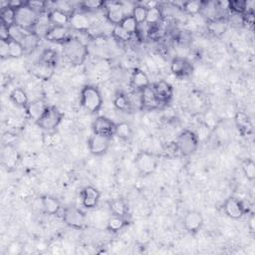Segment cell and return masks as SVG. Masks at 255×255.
Returning <instances> with one entry per match:
<instances>
[{"instance_id": "6da1fadb", "label": "cell", "mask_w": 255, "mask_h": 255, "mask_svg": "<svg viewBox=\"0 0 255 255\" xmlns=\"http://www.w3.org/2000/svg\"><path fill=\"white\" fill-rule=\"evenodd\" d=\"M64 56L74 65H82L86 61L89 51L87 45L79 38L70 37L63 44Z\"/></svg>"}, {"instance_id": "7a4b0ae2", "label": "cell", "mask_w": 255, "mask_h": 255, "mask_svg": "<svg viewBox=\"0 0 255 255\" xmlns=\"http://www.w3.org/2000/svg\"><path fill=\"white\" fill-rule=\"evenodd\" d=\"M81 106L91 114H98L103 106V97L100 90L93 85H86L81 90Z\"/></svg>"}, {"instance_id": "3957f363", "label": "cell", "mask_w": 255, "mask_h": 255, "mask_svg": "<svg viewBox=\"0 0 255 255\" xmlns=\"http://www.w3.org/2000/svg\"><path fill=\"white\" fill-rule=\"evenodd\" d=\"M200 146L199 136L192 130L182 131L176 140V148L185 156L194 154Z\"/></svg>"}, {"instance_id": "277c9868", "label": "cell", "mask_w": 255, "mask_h": 255, "mask_svg": "<svg viewBox=\"0 0 255 255\" xmlns=\"http://www.w3.org/2000/svg\"><path fill=\"white\" fill-rule=\"evenodd\" d=\"M134 164L141 176L148 177L156 171L158 165V157L156 154L151 152L142 151L137 153Z\"/></svg>"}, {"instance_id": "5b68a950", "label": "cell", "mask_w": 255, "mask_h": 255, "mask_svg": "<svg viewBox=\"0 0 255 255\" xmlns=\"http://www.w3.org/2000/svg\"><path fill=\"white\" fill-rule=\"evenodd\" d=\"M64 114L55 106H49L43 116L35 123L45 133L56 132L61 124Z\"/></svg>"}, {"instance_id": "8992f818", "label": "cell", "mask_w": 255, "mask_h": 255, "mask_svg": "<svg viewBox=\"0 0 255 255\" xmlns=\"http://www.w3.org/2000/svg\"><path fill=\"white\" fill-rule=\"evenodd\" d=\"M39 17L40 14L29 8L26 3H24L23 6L16 10L15 24L27 32H34L38 24Z\"/></svg>"}, {"instance_id": "52a82bcc", "label": "cell", "mask_w": 255, "mask_h": 255, "mask_svg": "<svg viewBox=\"0 0 255 255\" xmlns=\"http://www.w3.org/2000/svg\"><path fill=\"white\" fill-rule=\"evenodd\" d=\"M62 217L64 223L73 229H82L86 224V214L75 206L66 207Z\"/></svg>"}, {"instance_id": "ba28073f", "label": "cell", "mask_w": 255, "mask_h": 255, "mask_svg": "<svg viewBox=\"0 0 255 255\" xmlns=\"http://www.w3.org/2000/svg\"><path fill=\"white\" fill-rule=\"evenodd\" d=\"M111 143L112 138L93 134L88 140V148L91 154L95 156H102L108 153Z\"/></svg>"}, {"instance_id": "9c48e42d", "label": "cell", "mask_w": 255, "mask_h": 255, "mask_svg": "<svg viewBox=\"0 0 255 255\" xmlns=\"http://www.w3.org/2000/svg\"><path fill=\"white\" fill-rule=\"evenodd\" d=\"M222 209L227 217L234 220L241 219L246 213V207L243 203L234 197H229L225 200Z\"/></svg>"}, {"instance_id": "30bf717a", "label": "cell", "mask_w": 255, "mask_h": 255, "mask_svg": "<svg viewBox=\"0 0 255 255\" xmlns=\"http://www.w3.org/2000/svg\"><path fill=\"white\" fill-rule=\"evenodd\" d=\"M204 215L199 210H189L183 219L184 228L191 234L198 233L204 226Z\"/></svg>"}, {"instance_id": "8fae6325", "label": "cell", "mask_w": 255, "mask_h": 255, "mask_svg": "<svg viewBox=\"0 0 255 255\" xmlns=\"http://www.w3.org/2000/svg\"><path fill=\"white\" fill-rule=\"evenodd\" d=\"M116 123L105 116H98L92 124L93 134L112 138L116 133Z\"/></svg>"}, {"instance_id": "7c38bea8", "label": "cell", "mask_w": 255, "mask_h": 255, "mask_svg": "<svg viewBox=\"0 0 255 255\" xmlns=\"http://www.w3.org/2000/svg\"><path fill=\"white\" fill-rule=\"evenodd\" d=\"M106 18L114 26L120 25L128 15L124 6L120 2H106Z\"/></svg>"}, {"instance_id": "4fadbf2b", "label": "cell", "mask_w": 255, "mask_h": 255, "mask_svg": "<svg viewBox=\"0 0 255 255\" xmlns=\"http://www.w3.org/2000/svg\"><path fill=\"white\" fill-rule=\"evenodd\" d=\"M100 199H101L100 191L93 186L85 187L81 192L82 205L87 209L95 208L99 204Z\"/></svg>"}, {"instance_id": "5bb4252c", "label": "cell", "mask_w": 255, "mask_h": 255, "mask_svg": "<svg viewBox=\"0 0 255 255\" xmlns=\"http://www.w3.org/2000/svg\"><path fill=\"white\" fill-rule=\"evenodd\" d=\"M171 71L177 77H188L193 74L194 66L187 58L177 56L171 62Z\"/></svg>"}, {"instance_id": "9a60e30c", "label": "cell", "mask_w": 255, "mask_h": 255, "mask_svg": "<svg viewBox=\"0 0 255 255\" xmlns=\"http://www.w3.org/2000/svg\"><path fill=\"white\" fill-rule=\"evenodd\" d=\"M19 160V153L13 144H4L1 150V162L6 169L16 167Z\"/></svg>"}, {"instance_id": "2e32d148", "label": "cell", "mask_w": 255, "mask_h": 255, "mask_svg": "<svg viewBox=\"0 0 255 255\" xmlns=\"http://www.w3.org/2000/svg\"><path fill=\"white\" fill-rule=\"evenodd\" d=\"M153 87L160 104H167L173 99L174 88L168 82L164 80H160L153 84Z\"/></svg>"}, {"instance_id": "e0dca14e", "label": "cell", "mask_w": 255, "mask_h": 255, "mask_svg": "<svg viewBox=\"0 0 255 255\" xmlns=\"http://www.w3.org/2000/svg\"><path fill=\"white\" fill-rule=\"evenodd\" d=\"M70 37V28L67 26H51L44 35L48 42L60 44H63Z\"/></svg>"}, {"instance_id": "ac0fdd59", "label": "cell", "mask_w": 255, "mask_h": 255, "mask_svg": "<svg viewBox=\"0 0 255 255\" xmlns=\"http://www.w3.org/2000/svg\"><path fill=\"white\" fill-rule=\"evenodd\" d=\"M69 26L79 32L87 31L91 26L90 18L87 16L86 12L83 11H74L70 16Z\"/></svg>"}, {"instance_id": "d6986e66", "label": "cell", "mask_w": 255, "mask_h": 255, "mask_svg": "<svg viewBox=\"0 0 255 255\" xmlns=\"http://www.w3.org/2000/svg\"><path fill=\"white\" fill-rule=\"evenodd\" d=\"M141 99H142V110H147V111L156 110L161 105L154 93L153 84L141 92Z\"/></svg>"}, {"instance_id": "ffe728a7", "label": "cell", "mask_w": 255, "mask_h": 255, "mask_svg": "<svg viewBox=\"0 0 255 255\" xmlns=\"http://www.w3.org/2000/svg\"><path fill=\"white\" fill-rule=\"evenodd\" d=\"M151 82L149 79V76L139 68L134 69L131 75V87L134 89V91L142 92L149 86H151Z\"/></svg>"}, {"instance_id": "44dd1931", "label": "cell", "mask_w": 255, "mask_h": 255, "mask_svg": "<svg viewBox=\"0 0 255 255\" xmlns=\"http://www.w3.org/2000/svg\"><path fill=\"white\" fill-rule=\"evenodd\" d=\"M49 105L46 103L45 100L36 99V100H33L32 102H29L25 110L28 118L36 123L43 116V114L45 113Z\"/></svg>"}, {"instance_id": "7402d4cb", "label": "cell", "mask_w": 255, "mask_h": 255, "mask_svg": "<svg viewBox=\"0 0 255 255\" xmlns=\"http://www.w3.org/2000/svg\"><path fill=\"white\" fill-rule=\"evenodd\" d=\"M30 73L34 77H36L40 80L48 81L52 78V76L54 74V67H51L49 65H46V64L38 61L31 66Z\"/></svg>"}, {"instance_id": "603a6c76", "label": "cell", "mask_w": 255, "mask_h": 255, "mask_svg": "<svg viewBox=\"0 0 255 255\" xmlns=\"http://www.w3.org/2000/svg\"><path fill=\"white\" fill-rule=\"evenodd\" d=\"M47 15H48V19H49L51 26H67V25H69L71 15L56 8V7H53L52 9H50L48 11Z\"/></svg>"}, {"instance_id": "cb8c5ba5", "label": "cell", "mask_w": 255, "mask_h": 255, "mask_svg": "<svg viewBox=\"0 0 255 255\" xmlns=\"http://www.w3.org/2000/svg\"><path fill=\"white\" fill-rule=\"evenodd\" d=\"M41 204H42V208L49 215H56L61 210L60 202L52 196H44L41 199Z\"/></svg>"}, {"instance_id": "d4e9b609", "label": "cell", "mask_w": 255, "mask_h": 255, "mask_svg": "<svg viewBox=\"0 0 255 255\" xmlns=\"http://www.w3.org/2000/svg\"><path fill=\"white\" fill-rule=\"evenodd\" d=\"M235 124L241 135L245 136V135H249L252 133L253 126H252V123H251L249 117L246 114H244L242 112H238L235 115Z\"/></svg>"}, {"instance_id": "484cf974", "label": "cell", "mask_w": 255, "mask_h": 255, "mask_svg": "<svg viewBox=\"0 0 255 255\" xmlns=\"http://www.w3.org/2000/svg\"><path fill=\"white\" fill-rule=\"evenodd\" d=\"M9 98L11 100V102L20 108H26L29 104V98L27 93L25 92L24 89L22 88H14L10 94H9Z\"/></svg>"}, {"instance_id": "4316f807", "label": "cell", "mask_w": 255, "mask_h": 255, "mask_svg": "<svg viewBox=\"0 0 255 255\" xmlns=\"http://www.w3.org/2000/svg\"><path fill=\"white\" fill-rule=\"evenodd\" d=\"M129 224L127 216H120L112 214L107 221V230L112 233H117L123 230Z\"/></svg>"}, {"instance_id": "83f0119b", "label": "cell", "mask_w": 255, "mask_h": 255, "mask_svg": "<svg viewBox=\"0 0 255 255\" xmlns=\"http://www.w3.org/2000/svg\"><path fill=\"white\" fill-rule=\"evenodd\" d=\"M109 209L112 214L120 215V216H127L129 213V207L125 200L121 198L113 199L109 202Z\"/></svg>"}, {"instance_id": "f1b7e54d", "label": "cell", "mask_w": 255, "mask_h": 255, "mask_svg": "<svg viewBox=\"0 0 255 255\" xmlns=\"http://www.w3.org/2000/svg\"><path fill=\"white\" fill-rule=\"evenodd\" d=\"M162 16H163L162 8L159 6V4L156 6L148 8L146 24H148L150 26H155V25L159 24V22L162 19Z\"/></svg>"}, {"instance_id": "f546056e", "label": "cell", "mask_w": 255, "mask_h": 255, "mask_svg": "<svg viewBox=\"0 0 255 255\" xmlns=\"http://www.w3.org/2000/svg\"><path fill=\"white\" fill-rule=\"evenodd\" d=\"M40 43V36L36 32H29L25 36L22 44L25 49V54L26 53H31L33 52Z\"/></svg>"}, {"instance_id": "4dcf8cb0", "label": "cell", "mask_w": 255, "mask_h": 255, "mask_svg": "<svg viewBox=\"0 0 255 255\" xmlns=\"http://www.w3.org/2000/svg\"><path fill=\"white\" fill-rule=\"evenodd\" d=\"M38 61L55 68V66L57 65V61H58V53L56 50H54L52 48L44 49L41 52Z\"/></svg>"}, {"instance_id": "1f68e13d", "label": "cell", "mask_w": 255, "mask_h": 255, "mask_svg": "<svg viewBox=\"0 0 255 255\" xmlns=\"http://www.w3.org/2000/svg\"><path fill=\"white\" fill-rule=\"evenodd\" d=\"M117 136L122 141H129L133 136V129L131 125L127 122H120L116 125V133Z\"/></svg>"}, {"instance_id": "d6a6232c", "label": "cell", "mask_w": 255, "mask_h": 255, "mask_svg": "<svg viewBox=\"0 0 255 255\" xmlns=\"http://www.w3.org/2000/svg\"><path fill=\"white\" fill-rule=\"evenodd\" d=\"M114 106L117 110L121 112H127L132 109L129 95L125 93H118L114 98Z\"/></svg>"}, {"instance_id": "836d02e7", "label": "cell", "mask_w": 255, "mask_h": 255, "mask_svg": "<svg viewBox=\"0 0 255 255\" xmlns=\"http://www.w3.org/2000/svg\"><path fill=\"white\" fill-rule=\"evenodd\" d=\"M106 2L101 1V0H86V1H82L79 3V7L83 12H91L96 11L99 9L105 8Z\"/></svg>"}, {"instance_id": "e575fe53", "label": "cell", "mask_w": 255, "mask_h": 255, "mask_svg": "<svg viewBox=\"0 0 255 255\" xmlns=\"http://www.w3.org/2000/svg\"><path fill=\"white\" fill-rule=\"evenodd\" d=\"M15 15L16 10L7 5L6 7L1 8V11H0V20H1V23L5 24L6 26H10L15 24Z\"/></svg>"}, {"instance_id": "d590c367", "label": "cell", "mask_w": 255, "mask_h": 255, "mask_svg": "<svg viewBox=\"0 0 255 255\" xmlns=\"http://www.w3.org/2000/svg\"><path fill=\"white\" fill-rule=\"evenodd\" d=\"M241 169L244 177L249 182L255 180V162L251 158H246L241 162Z\"/></svg>"}, {"instance_id": "8d00e7d4", "label": "cell", "mask_w": 255, "mask_h": 255, "mask_svg": "<svg viewBox=\"0 0 255 255\" xmlns=\"http://www.w3.org/2000/svg\"><path fill=\"white\" fill-rule=\"evenodd\" d=\"M228 10L233 14L243 15L248 11V2L240 1V0H235V1L228 2Z\"/></svg>"}, {"instance_id": "74e56055", "label": "cell", "mask_w": 255, "mask_h": 255, "mask_svg": "<svg viewBox=\"0 0 255 255\" xmlns=\"http://www.w3.org/2000/svg\"><path fill=\"white\" fill-rule=\"evenodd\" d=\"M129 34H131L132 36L136 33H138V28H139V24L136 21V19L134 18V16L132 14H128L124 20L122 21V23L120 24Z\"/></svg>"}, {"instance_id": "f35d334b", "label": "cell", "mask_w": 255, "mask_h": 255, "mask_svg": "<svg viewBox=\"0 0 255 255\" xmlns=\"http://www.w3.org/2000/svg\"><path fill=\"white\" fill-rule=\"evenodd\" d=\"M8 44H9V58L17 59V58H21L25 54V49L21 42L9 40Z\"/></svg>"}, {"instance_id": "ab89813d", "label": "cell", "mask_w": 255, "mask_h": 255, "mask_svg": "<svg viewBox=\"0 0 255 255\" xmlns=\"http://www.w3.org/2000/svg\"><path fill=\"white\" fill-rule=\"evenodd\" d=\"M204 4L203 1H186L183 3V10L188 14L196 15L203 11Z\"/></svg>"}, {"instance_id": "60d3db41", "label": "cell", "mask_w": 255, "mask_h": 255, "mask_svg": "<svg viewBox=\"0 0 255 255\" xmlns=\"http://www.w3.org/2000/svg\"><path fill=\"white\" fill-rule=\"evenodd\" d=\"M8 30H9V40L18 41V42H21V43L23 42L27 33H29V32L25 31L24 29H22L21 27H19L16 24L8 26Z\"/></svg>"}, {"instance_id": "b9f144b4", "label": "cell", "mask_w": 255, "mask_h": 255, "mask_svg": "<svg viewBox=\"0 0 255 255\" xmlns=\"http://www.w3.org/2000/svg\"><path fill=\"white\" fill-rule=\"evenodd\" d=\"M147 12H148V8L141 3V4H138V5L133 7L131 14L134 16V18L136 19V21L140 25V24L146 23Z\"/></svg>"}, {"instance_id": "7bdbcfd3", "label": "cell", "mask_w": 255, "mask_h": 255, "mask_svg": "<svg viewBox=\"0 0 255 255\" xmlns=\"http://www.w3.org/2000/svg\"><path fill=\"white\" fill-rule=\"evenodd\" d=\"M227 23L224 20H209L208 21V29L211 33L216 36L222 35L227 28Z\"/></svg>"}, {"instance_id": "ee69618b", "label": "cell", "mask_w": 255, "mask_h": 255, "mask_svg": "<svg viewBox=\"0 0 255 255\" xmlns=\"http://www.w3.org/2000/svg\"><path fill=\"white\" fill-rule=\"evenodd\" d=\"M112 33H113V36L121 42H127L132 38V35L129 34L121 25L114 26Z\"/></svg>"}, {"instance_id": "f6af8a7d", "label": "cell", "mask_w": 255, "mask_h": 255, "mask_svg": "<svg viewBox=\"0 0 255 255\" xmlns=\"http://www.w3.org/2000/svg\"><path fill=\"white\" fill-rule=\"evenodd\" d=\"M25 3L29 8H31L32 10H34L40 15L45 10L47 5V2H44V1H25Z\"/></svg>"}, {"instance_id": "bcb514c9", "label": "cell", "mask_w": 255, "mask_h": 255, "mask_svg": "<svg viewBox=\"0 0 255 255\" xmlns=\"http://www.w3.org/2000/svg\"><path fill=\"white\" fill-rule=\"evenodd\" d=\"M24 250V247L19 242H12L7 248H6V254L8 255H20L22 254Z\"/></svg>"}, {"instance_id": "7dc6e473", "label": "cell", "mask_w": 255, "mask_h": 255, "mask_svg": "<svg viewBox=\"0 0 255 255\" xmlns=\"http://www.w3.org/2000/svg\"><path fill=\"white\" fill-rule=\"evenodd\" d=\"M1 41V44H0V55H1L2 59H6L9 58V44L8 41Z\"/></svg>"}, {"instance_id": "c3c4849f", "label": "cell", "mask_w": 255, "mask_h": 255, "mask_svg": "<svg viewBox=\"0 0 255 255\" xmlns=\"http://www.w3.org/2000/svg\"><path fill=\"white\" fill-rule=\"evenodd\" d=\"M0 40L9 41V30L8 26L0 22Z\"/></svg>"}, {"instance_id": "681fc988", "label": "cell", "mask_w": 255, "mask_h": 255, "mask_svg": "<svg viewBox=\"0 0 255 255\" xmlns=\"http://www.w3.org/2000/svg\"><path fill=\"white\" fill-rule=\"evenodd\" d=\"M249 226H250L251 232H253V230H254V217H253V215H252V216H251V218H250V221H249Z\"/></svg>"}]
</instances>
